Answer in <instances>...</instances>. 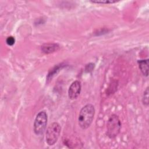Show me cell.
<instances>
[{"mask_svg":"<svg viewBox=\"0 0 149 149\" xmlns=\"http://www.w3.org/2000/svg\"><path fill=\"white\" fill-rule=\"evenodd\" d=\"M61 66H62V65H57V66H55L52 70L50 72H49L48 74V76H47V79H49L51 78H52V77L56 73V72L61 68Z\"/></svg>","mask_w":149,"mask_h":149,"instance_id":"cell-10","label":"cell"},{"mask_svg":"<svg viewBox=\"0 0 149 149\" xmlns=\"http://www.w3.org/2000/svg\"><path fill=\"white\" fill-rule=\"evenodd\" d=\"M48 116L45 111H41L39 112L35 118L33 130L36 135H41L44 132L47 125Z\"/></svg>","mask_w":149,"mask_h":149,"instance_id":"cell-4","label":"cell"},{"mask_svg":"<svg viewBox=\"0 0 149 149\" xmlns=\"http://www.w3.org/2000/svg\"><path fill=\"white\" fill-rule=\"evenodd\" d=\"M61 131V125L56 122H52L48 126L45 134V140L48 146H53L56 143Z\"/></svg>","mask_w":149,"mask_h":149,"instance_id":"cell-3","label":"cell"},{"mask_svg":"<svg viewBox=\"0 0 149 149\" xmlns=\"http://www.w3.org/2000/svg\"><path fill=\"white\" fill-rule=\"evenodd\" d=\"M94 65H95L94 63H88L85 67V71L86 72H91L94 69V68L95 66Z\"/></svg>","mask_w":149,"mask_h":149,"instance_id":"cell-12","label":"cell"},{"mask_svg":"<svg viewBox=\"0 0 149 149\" xmlns=\"http://www.w3.org/2000/svg\"><path fill=\"white\" fill-rule=\"evenodd\" d=\"M148 93H149V91H148V87H147L146 89L144 90L143 94V97H142V102L143 104L147 107L148 106Z\"/></svg>","mask_w":149,"mask_h":149,"instance_id":"cell-8","label":"cell"},{"mask_svg":"<svg viewBox=\"0 0 149 149\" xmlns=\"http://www.w3.org/2000/svg\"><path fill=\"white\" fill-rule=\"evenodd\" d=\"M91 2L94 3H101V4H110L117 2L118 1L115 0H91Z\"/></svg>","mask_w":149,"mask_h":149,"instance_id":"cell-9","label":"cell"},{"mask_svg":"<svg viewBox=\"0 0 149 149\" xmlns=\"http://www.w3.org/2000/svg\"><path fill=\"white\" fill-rule=\"evenodd\" d=\"M81 90V83L79 80L74 81L68 89V97L70 100L76 99L80 94Z\"/></svg>","mask_w":149,"mask_h":149,"instance_id":"cell-5","label":"cell"},{"mask_svg":"<svg viewBox=\"0 0 149 149\" xmlns=\"http://www.w3.org/2000/svg\"><path fill=\"white\" fill-rule=\"evenodd\" d=\"M95 115V108L93 105L88 104L80 110L78 117L79 126L83 130L87 129L91 125Z\"/></svg>","mask_w":149,"mask_h":149,"instance_id":"cell-1","label":"cell"},{"mask_svg":"<svg viewBox=\"0 0 149 149\" xmlns=\"http://www.w3.org/2000/svg\"><path fill=\"white\" fill-rule=\"evenodd\" d=\"M137 63L139 65V68L142 73V74L147 77L148 75V59H143V60H139L137 61Z\"/></svg>","mask_w":149,"mask_h":149,"instance_id":"cell-7","label":"cell"},{"mask_svg":"<svg viewBox=\"0 0 149 149\" xmlns=\"http://www.w3.org/2000/svg\"><path fill=\"white\" fill-rule=\"evenodd\" d=\"M121 122L118 115L112 114L111 115L107 123V136L110 139L115 138L120 133Z\"/></svg>","mask_w":149,"mask_h":149,"instance_id":"cell-2","label":"cell"},{"mask_svg":"<svg viewBox=\"0 0 149 149\" xmlns=\"http://www.w3.org/2000/svg\"><path fill=\"white\" fill-rule=\"evenodd\" d=\"M6 44L9 46H12L15 42V39L13 36H9L6 39Z\"/></svg>","mask_w":149,"mask_h":149,"instance_id":"cell-11","label":"cell"},{"mask_svg":"<svg viewBox=\"0 0 149 149\" xmlns=\"http://www.w3.org/2000/svg\"><path fill=\"white\" fill-rule=\"evenodd\" d=\"M59 48V45L56 43H45L41 45V51L45 54H49L56 52Z\"/></svg>","mask_w":149,"mask_h":149,"instance_id":"cell-6","label":"cell"}]
</instances>
